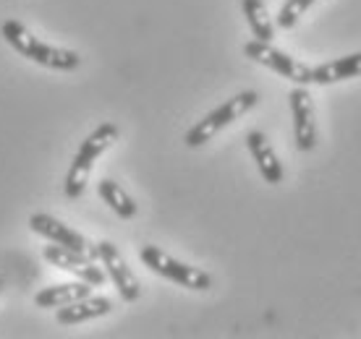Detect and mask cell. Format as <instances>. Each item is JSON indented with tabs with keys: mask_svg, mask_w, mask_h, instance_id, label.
<instances>
[{
	"mask_svg": "<svg viewBox=\"0 0 361 339\" xmlns=\"http://www.w3.org/2000/svg\"><path fill=\"white\" fill-rule=\"evenodd\" d=\"M42 259H45L47 264H53V267L63 269V271L73 274V277L90 282L92 287L105 285V271H102V267H97V264H94V259L84 256V253H79V250L66 248V245H61V243L45 245V250H42Z\"/></svg>",
	"mask_w": 361,
	"mask_h": 339,
	"instance_id": "cell-6",
	"label": "cell"
},
{
	"mask_svg": "<svg viewBox=\"0 0 361 339\" xmlns=\"http://www.w3.org/2000/svg\"><path fill=\"white\" fill-rule=\"evenodd\" d=\"M0 287H3V279H0Z\"/></svg>",
	"mask_w": 361,
	"mask_h": 339,
	"instance_id": "cell-17",
	"label": "cell"
},
{
	"mask_svg": "<svg viewBox=\"0 0 361 339\" xmlns=\"http://www.w3.org/2000/svg\"><path fill=\"white\" fill-rule=\"evenodd\" d=\"M116 139H118V125H113V123L97 125V128L84 139L82 146H79V152H76V157H73L71 167H68V172H66V180H63L66 196L68 198L82 196L84 188H87V180H90L92 167H94V162H97V157L105 152V149H110Z\"/></svg>",
	"mask_w": 361,
	"mask_h": 339,
	"instance_id": "cell-2",
	"label": "cell"
},
{
	"mask_svg": "<svg viewBox=\"0 0 361 339\" xmlns=\"http://www.w3.org/2000/svg\"><path fill=\"white\" fill-rule=\"evenodd\" d=\"M241 8H244V16H246V21H249V29H252L254 39L272 42L275 24H272L270 13H267V6H264L262 0H241Z\"/></svg>",
	"mask_w": 361,
	"mask_h": 339,
	"instance_id": "cell-14",
	"label": "cell"
},
{
	"mask_svg": "<svg viewBox=\"0 0 361 339\" xmlns=\"http://www.w3.org/2000/svg\"><path fill=\"white\" fill-rule=\"evenodd\" d=\"M246 58H252L254 63H259L264 68L280 73L283 79L293 81L298 87H307L312 84V68L298 63L296 58H290L288 53H283L278 47H272V42H262V39H252L244 45Z\"/></svg>",
	"mask_w": 361,
	"mask_h": 339,
	"instance_id": "cell-5",
	"label": "cell"
},
{
	"mask_svg": "<svg viewBox=\"0 0 361 339\" xmlns=\"http://www.w3.org/2000/svg\"><path fill=\"white\" fill-rule=\"evenodd\" d=\"M97 259L102 261L105 274L113 279V285H116L118 295H121L126 303H134V300H139V295H142V285H139L136 274L131 271V267H128L126 259L121 256V250H118L113 243H110V241L97 243Z\"/></svg>",
	"mask_w": 361,
	"mask_h": 339,
	"instance_id": "cell-7",
	"label": "cell"
},
{
	"mask_svg": "<svg viewBox=\"0 0 361 339\" xmlns=\"http://www.w3.org/2000/svg\"><path fill=\"white\" fill-rule=\"evenodd\" d=\"M0 34L18 55H24L32 63L42 65V68H50V71H76L82 65V55L76 53V50L47 45L39 37L32 34L21 21H13V18L3 21Z\"/></svg>",
	"mask_w": 361,
	"mask_h": 339,
	"instance_id": "cell-1",
	"label": "cell"
},
{
	"mask_svg": "<svg viewBox=\"0 0 361 339\" xmlns=\"http://www.w3.org/2000/svg\"><path fill=\"white\" fill-rule=\"evenodd\" d=\"M29 227H32L37 235L47 238L50 243H61V245H66V248L79 250V253L90 256V259H97V245H92L82 232L71 230L68 224H63L61 219H55V217L32 215V217H29Z\"/></svg>",
	"mask_w": 361,
	"mask_h": 339,
	"instance_id": "cell-9",
	"label": "cell"
},
{
	"mask_svg": "<svg viewBox=\"0 0 361 339\" xmlns=\"http://www.w3.org/2000/svg\"><path fill=\"white\" fill-rule=\"evenodd\" d=\"M110 311H113V300L110 298L90 295V298H82L76 303L61 305L58 313H55V321L63 324V326H71V324H82V321H90V319L108 316Z\"/></svg>",
	"mask_w": 361,
	"mask_h": 339,
	"instance_id": "cell-11",
	"label": "cell"
},
{
	"mask_svg": "<svg viewBox=\"0 0 361 339\" xmlns=\"http://www.w3.org/2000/svg\"><path fill=\"white\" fill-rule=\"evenodd\" d=\"M257 102H259V94H257V91H241V94L226 99L223 105H217L212 113H207L199 123H194L189 131H186V136H183L186 146H191V149L204 146L215 134H220V131L228 128L233 120H238V117L246 115L252 108H257Z\"/></svg>",
	"mask_w": 361,
	"mask_h": 339,
	"instance_id": "cell-3",
	"label": "cell"
},
{
	"mask_svg": "<svg viewBox=\"0 0 361 339\" xmlns=\"http://www.w3.org/2000/svg\"><path fill=\"white\" fill-rule=\"evenodd\" d=\"M312 3H317V0H286L278 13V27L293 29L298 24V18L307 13V8L312 6Z\"/></svg>",
	"mask_w": 361,
	"mask_h": 339,
	"instance_id": "cell-16",
	"label": "cell"
},
{
	"mask_svg": "<svg viewBox=\"0 0 361 339\" xmlns=\"http://www.w3.org/2000/svg\"><path fill=\"white\" fill-rule=\"evenodd\" d=\"M92 295V285L90 282H66V285H53L45 287L35 295V303L39 308H61V305L76 303L82 298H90Z\"/></svg>",
	"mask_w": 361,
	"mask_h": 339,
	"instance_id": "cell-13",
	"label": "cell"
},
{
	"mask_svg": "<svg viewBox=\"0 0 361 339\" xmlns=\"http://www.w3.org/2000/svg\"><path fill=\"white\" fill-rule=\"evenodd\" d=\"M290 115H293V139L298 152H312L317 146V120H314V102L307 87H293L288 94Z\"/></svg>",
	"mask_w": 361,
	"mask_h": 339,
	"instance_id": "cell-8",
	"label": "cell"
},
{
	"mask_svg": "<svg viewBox=\"0 0 361 339\" xmlns=\"http://www.w3.org/2000/svg\"><path fill=\"white\" fill-rule=\"evenodd\" d=\"M97 193L99 198L105 201V204L116 212L121 219H131V217H136V204H134V198L128 196L123 188L118 186L116 180H99L97 183Z\"/></svg>",
	"mask_w": 361,
	"mask_h": 339,
	"instance_id": "cell-15",
	"label": "cell"
},
{
	"mask_svg": "<svg viewBox=\"0 0 361 339\" xmlns=\"http://www.w3.org/2000/svg\"><path fill=\"white\" fill-rule=\"evenodd\" d=\"M139 259L145 261V267L152 269L154 274L171 279V282L186 287V290L204 293V290L212 287V277H209L204 269L189 267V264H183V261L173 259V256H168V253L160 250L157 245H145V248L139 250Z\"/></svg>",
	"mask_w": 361,
	"mask_h": 339,
	"instance_id": "cell-4",
	"label": "cell"
},
{
	"mask_svg": "<svg viewBox=\"0 0 361 339\" xmlns=\"http://www.w3.org/2000/svg\"><path fill=\"white\" fill-rule=\"evenodd\" d=\"M246 146H249V152H252L264 183H270V186L283 183V165H280L278 154L272 149V143L267 141V136H264L262 131H252V134L246 136Z\"/></svg>",
	"mask_w": 361,
	"mask_h": 339,
	"instance_id": "cell-10",
	"label": "cell"
},
{
	"mask_svg": "<svg viewBox=\"0 0 361 339\" xmlns=\"http://www.w3.org/2000/svg\"><path fill=\"white\" fill-rule=\"evenodd\" d=\"M356 76H361V53H351L345 58H338V60L322 63V65L312 68V84H319V87L356 79Z\"/></svg>",
	"mask_w": 361,
	"mask_h": 339,
	"instance_id": "cell-12",
	"label": "cell"
}]
</instances>
